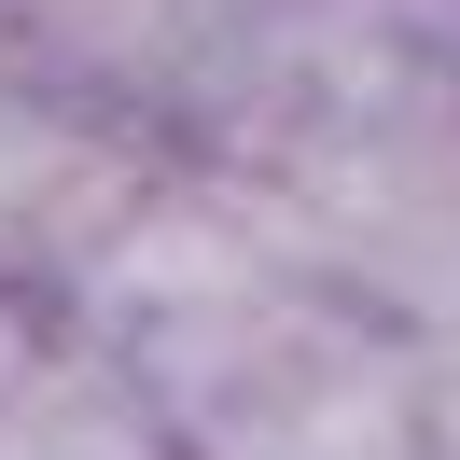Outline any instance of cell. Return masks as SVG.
Segmentation results:
<instances>
[{
    "label": "cell",
    "instance_id": "3",
    "mask_svg": "<svg viewBox=\"0 0 460 460\" xmlns=\"http://www.w3.org/2000/svg\"><path fill=\"white\" fill-rule=\"evenodd\" d=\"M209 0H0V57L42 70L70 98H112V112L168 126L181 84L209 70Z\"/></svg>",
    "mask_w": 460,
    "mask_h": 460
},
{
    "label": "cell",
    "instance_id": "6",
    "mask_svg": "<svg viewBox=\"0 0 460 460\" xmlns=\"http://www.w3.org/2000/svg\"><path fill=\"white\" fill-rule=\"evenodd\" d=\"M265 14H321V0H209V29H265Z\"/></svg>",
    "mask_w": 460,
    "mask_h": 460
},
{
    "label": "cell",
    "instance_id": "1",
    "mask_svg": "<svg viewBox=\"0 0 460 460\" xmlns=\"http://www.w3.org/2000/svg\"><path fill=\"white\" fill-rule=\"evenodd\" d=\"M112 363L140 376L154 432L181 460H419L447 349L391 335L376 307L321 293L307 265H265V279L126 335Z\"/></svg>",
    "mask_w": 460,
    "mask_h": 460
},
{
    "label": "cell",
    "instance_id": "2",
    "mask_svg": "<svg viewBox=\"0 0 460 460\" xmlns=\"http://www.w3.org/2000/svg\"><path fill=\"white\" fill-rule=\"evenodd\" d=\"M168 154H181L168 126L112 112V98H70V84H42V70L0 57V279L57 307L98 265V237L154 196Z\"/></svg>",
    "mask_w": 460,
    "mask_h": 460
},
{
    "label": "cell",
    "instance_id": "5",
    "mask_svg": "<svg viewBox=\"0 0 460 460\" xmlns=\"http://www.w3.org/2000/svg\"><path fill=\"white\" fill-rule=\"evenodd\" d=\"M57 335H70V321L42 307V293H14V279H0V404H14V376H29V363H42Z\"/></svg>",
    "mask_w": 460,
    "mask_h": 460
},
{
    "label": "cell",
    "instance_id": "4",
    "mask_svg": "<svg viewBox=\"0 0 460 460\" xmlns=\"http://www.w3.org/2000/svg\"><path fill=\"white\" fill-rule=\"evenodd\" d=\"M0 460H181V447L154 432L140 376H126L98 335H57L29 376H14V404H0Z\"/></svg>",
    "mask_w": 460,
    "mask_h": 460
}]
</instances>
